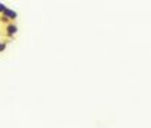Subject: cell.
<instances>
[{"mask_svg": "<svg viewBox=\"0 0 151 128\" xmlns=\"http://www.w3.org/2000/svg\"><path fill=\"white\" fill-rule=\"evenodd\" d=\"M3 17L8 18V20H14V18H17V12L12 11V9H9V8H6V9L3 11Z\"/></svg>", "mask_w": 151, "mask_h": 128, "instance_id": "cell-1", "label": "cell"}, {"mask_svg": "<svg viewBox=\"0 0 151 128\" xmlns=\"http://www.w3.org/2000/svg\"><path fill=\"white\" fill-rule=\"evenodd\" d=\"M6 9V6L3 5V3H0V14H3V11Z\"/></svg>", "mask_w": 151, "mask_h": 128, "instance_id": "cell-4", "label": "cell"}, {"mask_svg": "<svg viewBox=\"0 0 151 128\" xmlns=\"http://www.w3.org/2000/svg\"><path fill=\"white\" fill-rule=\"evenodd\" d=\"M6 33H8V36H14V35L17 33V26L12 24V23H9V24L6 26Z\"/></svg>", "mask_w": 151, "mask_h": 128, "instance_id": "cell-2", "label": "cell"}, {"mask_svg": "<svg viewBox=\"0 0 151 128\" xmlns=\"http://www.w3.org/2000/svg\"><path fill=\"white\" fill-rule=\"evenodd\" d=\"M6 48V42H3V41H0V51H3Z\"/></svg>", "mask_w": 151, "mask_h": 128, "instance_id": "cell-3", "label": "cell"}]
</instances>
